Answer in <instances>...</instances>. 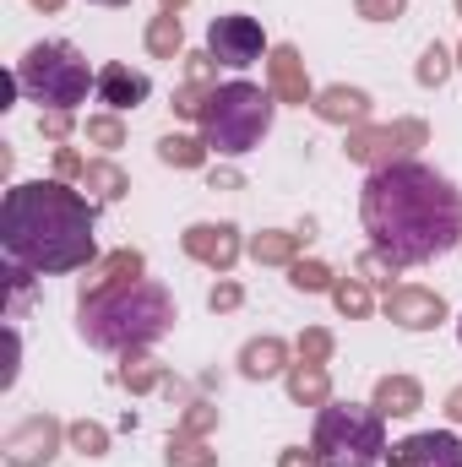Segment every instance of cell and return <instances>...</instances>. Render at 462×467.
<instances>
[{
  "instance_id": "cell-32",
  "label": "cell",
  "mask_w": 462,
  "mask_h": 467,
  "mask_svg": "<svg viewBox=\"0 0 462 467\" xmlns=\"http://www.w3.org/2000/svg\"><path fill=\"white\" fill-rule=\"evenodd\" d=\"M218 88H202V82H185L180 93H174V115L185 119H202V109H207V99H213Z\"/></svg>"
},
{
  "instance_id": "cell-36",
  "label": "cell",
  "mask_w": 462,
  "mask_h": 467,
  "mask_svg": "<svg viewBox=\"0 0 462 467\" xmlns=\"http://www.w3.org/2000/svg\"><path fill=\"white\" fill-rule=\"evenodd\" d=\"M353 11H359L364 22H397V16L408 11V0H353Z\"/></svg>"
},
{
  "instance_id": "cell-41",
  "label": "cell",
  "mask_w": 462,
  "mask_h": 467,
  "mask_svg": "<svg viewBox=\"0 0 462 467\" xmlns=\"http://www.w3.org/2000/svg\"><path fill=\"white\" fill-rule=\"evenodd\" d=\"M278 467H321V457H316V446L305 451V446H289L283 457H278Z\"/></svg>"
},
{
  "instance_id": "cell-28",
  "label": "cell",
  "mask_w": 462,
  "mask_h": 467,
  "mask_svg": "<svg viewBox=\"0 0 462 467\" xmlns=\"http://www.w3.org/2000/svg\"><path fill=\"white\" fill-rule=\"evenodd\" d=\"M289 283H294L299 294H332V266H321V261H294V266H289Z\"/></svg>"
},
{
  "instance_id": "cell-49",
  "label": "cell",
  "mask_w": 462,
  "mask_h": 467,
  "mask_svg": "<svg viewBox=\"0 0 462 467\" xmlns=\"http://www.w3.org/2000/svg\"><path fill=\"white\" fill-rule=\"evenodd\" d=\"M457 332H462V321H457Z\"/></svg>"
},
{
  "instance_id": "cell-37",
  "label": "cell",
  "mask_w": 462,
  "mask_h": 467,
  "mask_svg": "<svg viewBox=\"0 0 462 467\" xmlns=\"http://www.w3.org/2000/svg\"><path fill=\"white\" fill-rule=\"evenodd\" d=\"M185 82L218 88V60H213V55H185Z\"/></svg>"
},
{
  "instance_id": "cell-18",
  "label": "cell",
  "mask_w": 462,
  "mask_h": 467,
  "mask_svg": "<svg viewBox=\"0 0 462 467\" xmlns=\"http://www.w3.org/2000/svg\"><path fill=\"white\" fill-rule=\"evenodd\" d=\"M310 244V229L305 234H283V229H261L250 239V255L261 261V266H294L299 261V250Z\"/></svg>"
},
{
  "instance_id": "cell-19",
  "label": "cell",
  "mask_w": 462,
  "mask_h": 467,
  "mask_svg": "<svg viewBox=\"0 0 462 467\" xmlns=\"http://www.w3.org/2000/svg\"><path fill=\"white\" fill-rule=\"evenodd\" d=\"M289 397H294L299 408H327V397H332L327 364H310V358H299V364L289 369Z\"/></svg>"
},
{
  "instance_id": "cell-6",
  "label": "cell",
  "mask_w": 462,
  "mask_h": 467,
  "mask_svg": "<svg viewBox=\"0 0 462 467\" xmlns=\"http://www.w3.org/2000/svg\"><path fill=\"white\" fill-rule=\"evenodd\" d=\"M16 82L33 104H49V109H77L88 104V88H93V71L88 60L71 49V44H33L16 66Z\"/></svg>"
},
{
  "instance_id": "cell-25",
  "label": "cell",
  "mask_w": 462,
  "mask_h": 467,
  "mask_svg": "<svg viewBox=\"0 0 462 467\" xmlns=\"http://www.w3.org/2000/svg\"><path fill=\"white\" fill-rule=\"evenodd\" d=\"M82 191H93L99 202H120V196L131 191V180L120 174L115 163H88V174H82Z\"/></svg>"
},
{
  "instance_id": "cell-3",
  "label": "cell",
  "mask_w": 462,
  "mask_h": 467,
  "mask_svg": "<svg viewBox=\"0 0 462 467\" xmlns=\"http://www.w3.org/2000/svg\"><path fill=\"white\" fill-rule=\"evenodd\" d=\"M174 327V299L158 283H120L110 294L82 299V337L110 353H142Z\"/></svg>"
},
{
  "instance_id": "cell-48",
  "label": "cell",
  "mask_w": 462,
  "mask_h": 467,
  "mask_svg": "<svg viewBox=\"0 0 462 467\" xmlns=\"http://www.w3.org/2000/svg\"><path fill=\"white\" fill-rule=\"evenodd\" d=\"M457 66H462V49H457Z\"/></svg>"
},
{
  "instance_id": "cell-22",
  "label": "cell",
  "mask_w": 462,
  "mask_h": 467,
  "mask_svg": "<svg viewBox=\"0 0 462 467\" xmlns=\"http://www.w3.org/2000/svg\"><path fill=\"white\" fill-rule=\"evenodd\" d=\"M163 462L169 467H218V451L202 441V435H169V451H163Z\"/></svg>"
},
{
  "instance_id": "cell-12",
  "label": "cell",
  "mask_w": 462,
  "mask_h": 467,
  "mask_svg": "<svg viewBox=\"0 0 462 467\" xmlns=\"http://www.w3.org/2000/svg\"><path fill=\"white\" fill-rule=\"evenodd\" d=\"M180 244H185L191 261H202L213 272H229L234 261H239V229L234 223H191V229L180 234Z\"/></svg>"
},
{
  "instance_id": "cell-8",
  "label": "cell",
  "mask_w": 462,
  "mask_h": 467,
  "mask_svg": "<svg viewBox=\"0 0 462 467\" xmlns=\"http://www.w3.org/2000/svg\"><path fill=\"white\" fill-rule=\"evenodd\" d=\"M60 441H66V430H60L49 413H33V419H22L16 430H5L0 457L11 467H49L55 451H60Z\"/></svg>"
},
{
  "instance_id": "cell-10",
  "label": "cell",
  "mask_w": 462,
  "mask_h": 467,
  "mask_svg": "<svg viewBox=\"0 0 462 467\" xmlns=\"http://www.w3.org/2000/svg\"><path fill=\"white\" fill-rule=\"evenodd\" d=\"M381 310H386V321H397V327H408V332H430V327H441V321H446V299H441V294H430V288H414V283L386 288Z\"/></svg>"
},
{
  "instance_id": "cell-39",
  "label": "cell",
  "mask_w": 462,
  "mask_h": 467,
  "mask_svg": "<svg viewBox=\"0 0 462 467\" xmlns=\"http://www.w3.org/2000/svg\"><path fill=\"white\" fill-rule=\"evenodd\" d=\"M239 299H245V294H239V283H218V288L207 294V305H213V310H239Z\"/></svg>"
},
{
  "instance_id": "cell-1",
  "label": "cell",
  "mask_w": 462,
  "mask_h": 467,
  "mask_svg": "<svg viewBox=\"0 0 462 467\" xmlns=\"http://www.w3.org/2000/svg\"><path fill=\"white\" fill-rule=\"evenodd\" d=\"M359 218L375 250H386L397 266H419L462 244V196L425 163L403 158L386 169H370L359 191Z\"/></svg>"
},
{
  "instance_id": "cell-13",
  "label": "cell",
  "mask_w": 462,
  "mask_h": 467,
  "mask_svg": "<svg viewBox=\"0 0 462 467\" xmlns=\"http://www.w3.org/2000/svg\"><path fill=\"white\" fill-rule=\"evenodd\" d=\"M267 77H272V99H283V104H316V93H310V77H305V60H299V49L294 44H278L272 49V60H267Z\"/></svg>"
},
{
  "instance_id": "cell-33",
  "label": "cell",
  "mask_w": 462,
  "mask_h": 467,
  "mask_svg": "<svg viewBox=\"0 0 462 467\" xmlns=\"http://www.w3.org/2000/svg\"><path fill=\"white\" fill-rule=\"evenodd\" d=\"M353 272H359V283H386V277L397 272V261H392L386 250H370V255H359V266H353Z\"/></svg>"
},
{
  "instance_id": "cell-17",
  "label": "cell",
  "mask_w": 462,
  "mask_h": 467,
  "mask_svg": "<svg viewBox=\"0 0 462 467\" xmlns=\"http://www.w3.org/2000/svg\"><path fill=\"white\" fill-rule=\"evenodd\" d=\"M310 109L327 119V125H364L370 99H364L359 88H327V93H316V104H310Z\"/></svg>"
},
{
  "instance_id": "cell-26",
  "label": "cell",
  "mask_w": 462,
  "mask_h": 467,
  "mask_svg": "<svg viewBox=\"0 0 462 467\" xmlns=\"http://www.w3.org/2000/svg\"><path fill=\"white\" fill-rule=\"evenodd\" d=\"M332 305L343 310L348 321L370 316V310H375V299H370V283H359V277H348V283H332Z\"/></svg>"
},
{
  "instance_id": "cell-35",
  "label": "cell",
  "mask_w": 462,
  "mask_h": 467,
  "mask_svg": "<svg viewBox=\"0 0 462 467\" xmlns=\"http://www.w3.org/2000/svg\"><path fill=\"white\" fill-rule=\"evenodd\" d=\"M213 424H218V408L213 402H191L185 419H180V435H207Z\"/></svg>"
},
{
  "instance_id": "cell-34",
  "label": "cell",
  "mask_w": 462,
  "mask_h": 467,
  "mask_svg": "<svg viewBox=\"0 0 462 467\" xmlns=\"http://www.w3.org/2000/svg\"><path fill=\"white\" fill-rule=\"evenodd\" d=\"M299 358H310V364H327V358H332V332H327V327H310V332H299Z\"/></svg>"
},
{
  "instance_id": "cell-23",
  "label": "cell",
  "mask_w": 462,
  "mask_h": 467,
  "mask_svg": "<svg viewBox=\"0 0 462 467\" xmlns=\"http://www.w3.org/2000/svg\"><path fill=\"white\" fill-rule=\"evenodd\" d=\"M147 49H152L158 60H174V55L185 49V27H180L174 11H158V16H152V27H147Z\"/></svg>"
},
{
  "instance_id": "cell-15",
  "label": "cell",
  "mask_w": 462,
  "mask_h": 467,
  "mask_svg": "<svg viewBox=\"0 0 462 467\" xmlns=\"http://www.w3.org/2000/svg\"><path fill=\"white\" fill-rule=\"evenodd\" d=\"M142 250H115V255H104V261H93L88 266V277H82V299H93V294H110L120 283H136L142 277Z\"/></svg>"
},
{
  "instance_id": "cell-16",
  "label": "cell",
  "mask_w": 462,
  "mask_h": 467,
  "mask_svg": "<svg viewBox=\"0 0 462 467\" xmlns=\"http://www.w3.org/2000/svg\"><path fill=\"white\" fill-rule=\"evenodd\" d=\"M381 419H408V413H419L425 408V391H419V380L414 375H381L375 380V402H370Z\"/></svg>"
},
{
  "instance_id": "cell-7",
  "label": "cell",
  "mask_w": 462,
  "mask_h": 467,
  "mask_svg": "<svg viewBox=\"0 0 462 467\" xmlns=\"http://www.w3.org/2000/svg\"><path fill=\"white\" fill-rule=\"evenodd\" d=\"M430 130L419 119H392V125H353L348 130V158L364 163V169H386V163H403L414 147H425Z\"/></svg>"
},
{
  "instance_id": "cell-9",
  "label": "cell",
  "mask_w": 462,
  "mask_h": 467,
  "mask_svg": "<svg viewBox=\"0 0 462 467\" xmlns=\"http://www.w3.org/2000/svg\"><path fill=\"white\" fill-rule=\"evenodd\" d=\"M261 49H267L261 22H250V16H213V27H207V55H213L218 66L245 71V66L261 60Z\"/></svg>"
},
{
  "instance_id": "cell-46",
  "label": "cell",
  "mask_w": 462,
  "mask_h": 467,
  "mask_svg": "<svg viewBox=\"0 0 462 467\" xmlns=\"http://www.w3.org/2000/svg\"><path fill=\"white\" fill-rule=\"evenodd\" d=\"M93 5H131V0H93Z\"/></svg>"
},
{
  "instance_id": "cell-47",
  "label": "cell",
  "mask_w": 462,
  "mask_h": 467,
  "mask_svg": "<svg viewBox=\"0 0 462 467\" xmlns=\"http://www.w3.org/2000/svg\"><path fill=\"white\" fill-rule=\"evenodd\" d=\"M457 16H462V0H457Z\"/></svg>"
},
{
  "instance_id": "cell-29",
  "label": "cell",
  "mask_w": 462,
  "mask_h": 467,
  "mask_svg": "<svg viewBox=\"0 0 462 467\" xmlns=\"http://www.w3.org/2000/svg\"><path fill=\"white\" fill-rule=\"evenodd\" d=\"M5 283H11V305H5V316L16 321V316H22V305L33 299V266L11 261V266H5Z\"/></svg>"
},
{
  "instance_id": "cell-30",
  "label": "cell",
  "mask_w": 462,
  "mask_h": 467,
  "mask_svg": "<svg viewBox=\"0 0 462 467\" xmlns=\"http://www.w3.org/2000/svg\"><path fill=\"white\" fill-rule=\"evenodd\" d=\"M88 141H93V147H125L120 115H88Z\"/></svg>"
},
{
  "instance_id": "cell-11",
  "label": "cell",
  "mask_w": 462,
  "mask_h": 467,
  "mask_svg": "<svg viewBox=\"0 0 462 467\" xmlns=\"http://www.w3.org/2000/svg\"><path fill=\"white\" fill-rule=\"evenodd\" d=\"M386 467H462V441L446 430L408 435V441L386 446Z\"/></svg>"
},
{
  "instance_id": "cell-2",
  "label": "cell",
  "mask_w": 462,
  "mask_h": 467,
  "mask_svg": "<svg viewBox=\"0 0 462 467\" xmlns=\"http://www.w3.org/2000/svg\"><path fill=\"white\" fill-rule=\"evenodd\" d=\"M0 244L5 261H22L33 272H88L99 261L93 202L66 180L11 185L0 207Z\"/></svg>"
},
{
  "instance_id": "cell-42",
  "label": "cell",
  "mask_w": 462,
  "mask_h": 467,
  "mask_svg": "<svg viewBox=\"0 0 462 467\" xmlns=\"http://www.w3.org/2000/svg\"><path fill=\"white\" fill-rule=\"evenodd\" d=\"M239 185V174H229V169H213V191H234Z\"/></svg>"
},
{
  "instance_id": "cell-45",
  "label": "cell",
  "mask_w": 462,
  "mask_h": 467,
  "mask_svg": "<svg viewBox=\"0 0 462 467\" xmlns=\"http://www.w3.org/2000/svg\"><path fill=\"white\" fill-rule=\"evenodd\" d=\"M180 5H185V0H163V11H180Z\"/></svg>"
},
{
  "instance_id": "cell-20",
  "label": "cell",
  "mask_w": 462,
  "mask_h": 467,
  "mask_svg": "<svg viewBox=\"0 0 462 467\" xmlns=\"http://www.w3.org/2000/svg\"><path fill=\"white\" fill-rule=\"evenodd\" d=\"M283 364H289V343L283 337H256V343H245V353H239V369L250 380H272V375H283Z\"/></svg>"
},
{
  "instance_id": "cell-4",
  "label": "cell",
  "mask_w": 462,
  "mask_h": 467,
  "mask_svg": "<svg viewBox=\"0 0 462 467\" xmlns=\"http://www.w3.org/2000/svg\"><path fill=\"white\" fill-rule=\"evenodd\" d=\"M272 109H278L272 93H261L250 82H224L202 109V141L224 158H239L272 130Z\"/></svg>"
},
{
  "instance_id": "cell-44",
  "label": "cell",
  "mask_w": 462,
  "mask_h": 467,
  "mask_svg": "<svg viewBox=\"0 0 462 467\" xmlns=\"http://www.w3.org/2000/svg\"><path fill=\"white\" fill-rule=\"evenodd\" d=\"M27 5H38V11H60L66 0H27Z\"/></svg>"
},
{
  "instance_id": "cell-27",
  "label": "cell",
  "mask_w": 462,
  "mask_h": 467,
  "mask_svg": "<svg viewBox=\"0 0 462 467\" xmlns=\"http://www.w3.org/2000/svg\"><path fill=\"white\" fill-rule=\"evenodd\" d=\"M66 441H71V451H82V457H104V451H110V430L93 424V419H77V424L66 430Z\"/></svg>"
},
{
  "instance_id": "cell-21",
  "label": "cell",
  "mask_w": 462,
  "mask_h": 467,
  "mask_svg": "<svg viewBox=\"0 0 462 467\" xmlns=\"http://www.w3.org/2000/svg\"><path fill=\"white\" fill-rule=\"evenodd\" d=\"M120 386H125V391H158V386H169V375H163L158 358H147V353H125V364H120Z\"/></svg>"
},
{
  "instance_id": "cell-14",
  "label": "cell",
  "mask_w": 462,
  "mask_h": 467,
  "mask_svg": "<svg viewBox=\"0 0 462 467\" xmlns=\"http://www.w3.org/2000/svg\"><path fill=\"white\" fill-rule=\"evenodd\" d=\"M147 88H152V82H147L142 71L120 66V60H115V66H104V71H99V99L110 104V115H125V109L147 104Z\"/></svg>"
},
{
  "instance_id": "cell-40",
  "label": "cell",
  "mask_w": 462,
  "mask_h": 467,
  "mask_svg": "<svg viewBox=\"0 0 462 467\" xmlns=\"http://www.w3.org/2000/svg\"><path fill=\"white\" fill-rule=\"evenodd\" d=\"M38 130H44V136H49V141H60V136H66V130H71V115H66V109H49V115L38 119Z\"/></svg>"
},
{
  "instance_id": "cell-24",
  "label": "cell",
  "mask_w": 462,
  "mask_h": 467,
  "mask_svg": "<svg viewBox=\"0 0 462 467\" xmlns=\"http://www.w3.org/2000/svg\"><path fill=\"white\" fill-rule=\"evenodd\" d=\"M207 152H213V147L196 141V136H163V141H158V158H163L169 169H202Z\"/></svg>"
},
{
  "instance_id": "cell-38",
  "label": "cell",
  "mask_w": 462,
  "mask_h": 467,
  "mask_svg": "<svg viewBox=\"0 0 462 467\" xmlns=\"http://www.w3.org/2000/svg\"><path fill=\"white\" fill-rule=\"evenodd\" d=\"M55 174H60V180H82V174H88V158L71 152V147H55Z\"/></svg>"
},
{
  "instance_id": "cell-43",
  "label": "cell",
  "mask_w": 462,
  "mask_h": 467,
  "mask_svg": "<svg viewBox=\"0 0 462 467\" xmlns=\"http://www.w3.org/2000/svg\"><path fill=\"white\" fill-rule=\"evenodd\" d=\"M446 419H452V424H462V386L446 397Z\"/></svg>"
},
{
  "instance_id": "cell-31",
  "label": "cell",
  "mask_w": 462,
  "mask_h": 467,
  "mask_svg": "<svg viewBox=\"0 0 462 467\" xmlns=\"http://www.w3.org/2000/svg\"><path fill=\"white\" fill-rule=\"evenodd\" d=\"M446 77H452V55H446L441 44H430L425 60H419V82H425V88H441Z\"/></svg>"
},
{
  "instance_id": "cell-5",
  "label": "cell",
  "mask_w": 462,
  "mask_h": 467,
  "mask_svg": "<svg viewBox=\"0 0 462 467\" xmlns=\"http://www.w3.org/2000/svg\"><path fill=\"white\" fill-rule=\"evenodd\" d=\"M316 457L321 467H370L386 457V419L359 402H332L316 419Z\"/></svg>"
}]
</instances>
